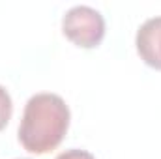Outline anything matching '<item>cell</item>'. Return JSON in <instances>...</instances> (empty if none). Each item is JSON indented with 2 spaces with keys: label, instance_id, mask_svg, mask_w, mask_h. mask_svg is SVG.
Here are the masks:
<instances>
[{
  "label": "cell",
  "instance_id": "obj_5",
  "mask_svg": "<svg viewBox=\"0 0 161 159\" xmlns=\"http://www.w3.org/2000/svg\"><path fill=\"white\" fill-rule=\"evenodd\" d=\"M54 159H96L90 152L86 150H79V148H71V150H66L62 154H58Z\"/></svg>",
  "mask_w": 161,
  "mask_h": 159
},
{
  "label": "cell",
  "instance_id": "obj_3",
  "mask_svg": "<svg viewBox=\"0 0 161 159\" xmlns=\"http://www.w3.org/2000/svg\"><path fill=\"white\" fill-rule=\"evenodd\" d=\"M135 47L137 54L148 68L161 71V15L146 19L139 26Z\"/></svg>",
  "mask_w": 161,
  "mask_h": 159
},
{
  "label": "cell",
  "instance_id": "obj_1",
  "mask_svg": "<svg viewBox=\"0 0 161 159\" xmlns=\"http://www.w3.org/2000/svg\"><path fill=\"white\" fill-rule=\"evenodd\" d=\"M69 107L58 94H36L25 105L17 131L19 142L30 154H49L64 140L69 129Z\"/></svg>",
  "mask_w": 161,
  "mask_h": 159
},
{
  "label": "cell",
  "instance_id": "obj_4",
  "mask_svg": "<svg viewBox=\"0 0 161 159\" xmlns=\"http://www.w3.org/2000/svg\"><path fill=\"white\" fill-rule=\"evenodd\" d=\"M13 114V101H11V96L9 92L0 84V131L9 123Z\"/></svg>",
  "mask_w": 161,
  "mask_h": 159
},
{
  "label": "cell",
  "instance_id": "obj_2",
  "mask_svg": "<svg viewBox=\"0 0 161 159\" xmlns=\"http://www.w3.org/2000/svg\"><path fill=\"white\" fill-rule=\"evenodd\" d=\"M62 32L73 45L94 49L105 38V19L90 6H73L62 17Z\"/></svg>",
  "mask_w": 161,
  "mask_h": 159
}]
</instances>
